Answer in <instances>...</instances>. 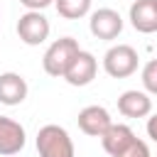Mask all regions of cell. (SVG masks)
<instances>
[{
    "label": "cell",
    "instance_id": "8992f818",
    "mask_svg": "<svg viewBox=\"0 0 157 157\" xmlns=\"http://www.w3.org/2000/svg\"><path fill=\"white\" fill-rule=\"evenodd\" d=\"M96 71H98V59L91 54V52H78L76 54V59L71 61V66L66 69V74H64V81L69 83V86H88L93 78H96Z\"/></svg>",
    "mask_w": 157,
    "mask_h": 157
},
{
    "label": "cell",
    "instance_id": "ba28073f",
    "mask_svg": "<svg viewBox=\"0 0 157 157\" xmlns=\"http://www.w3.org/2000/svg\"><path fill=\"white\" fill-rule=\"evenodd\" d=\"M128 20L140 34L157 32V2L155 0H132Z\"/></svg>",
    "mask_w": 157,
    "mask_h": 157
},
{
    "label": "cell",
    "instance_id": "9c48e42d",
    "mask_svg": "<svg viewBox=\"0 0 157 157\" xmlns=\"http://www.w3.org/2000/svg\"><path fill=\"white\" fill-rule=\"evenodd\" d=\"M27 142V135H25V128L7 118V115H0V155L5 157H12L17 155Z\"/></svg>",
    "mask_w": 157,
    "mask_h": 157
},
{
    "label": "cell",
    "instance_id": "30bf717a",
    "mask_svg": "<svg viewBox=\"0 0 157 157\" xmlns=\"http://www.w3.org/2000/svg\"><path fill=\"white\" fill-rule=\"evenodd\" d=\"M118 113L125 115V118H147L152 113V98H150V93L137 91V88L123 91L120 98H118Z\"/></svg>",
    "mask_w": 157,
    "mask_h": 157
},
{
    "label": "cell",
    "instance_id": "4fadbf2b",
    "mask_svg": "<svg viewBox=\"0 0 157 157\" xmlns=\"http://www.w3.org/2000/svg\"><path fill=\"white\" fill-rule=\"evenodd\" d=\"M91 2L93 0H54V7L64 20H81L91 15Z\"/></svg>",
    "mask_w": 157,
    "mask_h": 157
},
{
    "label": "cell",
    "instance_id": "e0dca14e",
    "mask_svg": "<svg viewBox=\"0 0 157 157\" xmlns=\"http://www.w3.org/2000/svg\"><path fill=\"white\" fill-rule=\"evenodd\" d=\"M145 130H147V137H150L152 142H157V113H152V115L147 118V125H145Z\"/></svg>",
    "mask_w": 157,
    "mask_h": 157
},
{
    "label": "cell",
    "instance_id": "6da1fadb",
    "mask_svg": "<svg viewBox=\"0 0 157 157\" xmlns=\"http://www.w3.org/2000/svg\"><path fill=\"white\" fill-rule=\"evenodd\" d=\"M78 52H81L78 39H74V37H59V39H54V42L47 47V52H44V56H42V66H44V71H47L49 76L64 78L66 69L71 66V61L76 59Z\"/></svg>",
    "mask_w": 157,
    "mask_h": 157
},
{
    "label": "cell",
    "instance_id": "5b68a950",
    "mask_svg": "<svg viewBox=\"0 0 157 157\" xmlns=\"http://www.w3.org/2000/svg\"><path fill=\"white\" fill-rule=\"evenodd\" d=\"M88 29L96 39H103V42H110L115 39L120 32H123V17L118 10L113 7H98L91 12V20H88Z\"/></svg>",
    "mask_w": 157,
    "mask_h": 157
},
{
    "label": "cell",
    "instance_id": "8fae6325",
    "mask_svg": "<svg viewBox=\"0 0 157 157\" xmlns=\"http://www.w3.org/2000/svg\"><path fill=\"white\" fill-rule=\"evenodd\" d=\"M132 140H135V132H132V128L125 125V123H113V125L101 135V145H103V150H105L110 157H120V155L132 145Z\"/></svg>",
    "mask_w": 157,
    "mask_h": 157
},
{
    "label": "cell",
    "instance_id": "277c9868",
    "mask_svg": "<svg viewBox=\"0 0 157 157\" xmlns=\"http://www.w3.org/2000/svg\"><path fill=\"white\" fill-rule=\"evenodd\" d=\"M49 32H52V25L49 20L42 15V12H32L27 10L25 15H20L17 20V37L27 44V47H39L49 39Z\"/></svg>",
    "mask_w": 157,
    "mask_h": 157
},
{
    "label": "cell",
    "instance_id": "2e32d148",
    "mask_svg": "<svg viewBox=\"0 0 157 157\" xmlns=\"http://www.w3.org/2000/svg\"><path fill=\"white\" fill-rule=\"evenodd\" d=\"M20 5H25V7L32 10V12H42L44 7L54 5V0H20Z\"/></svg>",
    "mask_w": 157,
    "mask_h": 157
},
{
    "label": "cell",
    "instance_id": "3957f363",
    "mask_svg": "<svg viewBox=\"0 0 157 157\" xmlns=\"http://www.w3.org/2000/svg\"><path fill=\"white\" fill-rule=\"evenodd\" d=\"M140 56L137 49L130 44H113L105 54H103V71L113 78H128L137 71Z\"/></svg>",
    "mask_w": 157,
    "mask_h": 157
},
{
    "label": "cell",
    "instance_id": "7c38bea8",
    "mask_svg": "<svg viewBox=\"0 0 157 157\" xmlns=\"http://www.w3.org/2000/svg\"><path fill=\"white\" fill-rule=\"evenodd\" d=\"M27 81L15 74V71H5L0 74V103L2 105H20L25 98H27Z\"/></svg>",
    "mask_w": 157,
    "mask_h": 157
},
{
    "label": "cell",
    "instance_id": "7a4b0ae2",
    "mask_svg": "<svg viewBox=\"0 0 157 157\" xmlns=\"http://www.w3.org/2000/svg\"><path fill=\"white\" fill-rule=\"evenodd\" d=\"M37 152L39 157H76L74 140L66 132V128L49 123L42 125L37 132Z\"/></svg>",
    "mask_w": 157,
    "mask_h": 157
},
{
    "label": "cell",
    "instance_id": "52a82bcc",
    "mask_svg": "<svg viewBox=\"0 0 157 157\" xmlns=\"http://www.w3.org/2000/svg\"><path fill=\"white\" fill-rule=\"evenodd\" d=\"M110 125H113L110 113L103 105H86L78 110V130L91 137H101Z\"/></svg>",
    "mask_w": 157,
    "mask_h": 157
},
{
    "label": "cell",
    "instance_id": "9a60e30c",
    "mask_svg": "<svg viewBox=\"0 0 157 157\" xmlns=\"http://www.w3.org/2000/svg\"><path fill=\"white\" fill-rule=\"evenodd\" d=\"M120 157H150V147H147V142H145V140L135 137V140H132V145H130Z\"/></svg>",
    "mask_w": 157,
    "mask_h": 157
},
{
    "label": "cell",
    "instance_id": "ac0fdd59",
    "mask_svg": "<svg viewBox=\"0 0 157 157\" xmlns=\"http://www.w3.org/2000/svg\"><path fill=\"white\" fill-rule=\"evenodd\" d=\"M155 2H157V0H155Z\"/></svg>",
    "mask_w": 157,
    "mask_h": 157
},
{
    "label": "cell",
    "instance_id": "5bb4252c",
    "mask_svg": "<svg viewBox=\"0 0 157 157\" xmlns=\"http://www.w3.org/2000/svg\"><path fill=\"white\" fill-rule=\"evenodd\" d=\"M140 78H142V86H145V93L150 96H157V59H150L142 71H140Z\"/></svg>",
    "mask_w": 157,
    "mask_h": 157
}]
</instances>
